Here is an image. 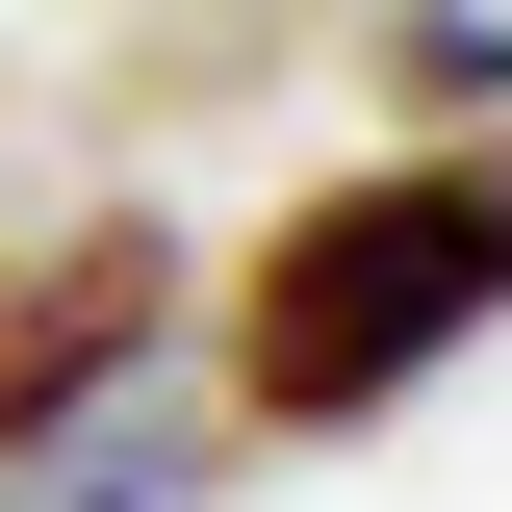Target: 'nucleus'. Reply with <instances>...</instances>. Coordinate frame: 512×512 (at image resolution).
<instances>
[{
    "label": "nucleus",
    "instance_id": "nucleus-4",
    "mask_svg": "<svg viewBox=\"0 0 512 512\" xmlns=\"http://www.w3.org/2000/svg\"><path fill=\"white\" fill-rule=\"evenodd\" d=\"M0 512H205L180 436H52V461H0Z\"/></svg>",
    "mask_w": 512,
    "mask_h": 512
},
{
    "label": "nucleus",
    "instance_id": "nucleus-2",
    "mask_svg": "<svg viewBox=\"0 0 512 512\" xmlns=\"http://www.w3.org/2000/svg\"><path fill=\"white\" fill-rule=\"evenodd\" d=\"M180 308H205V256L154 231V205H77V231H26V256H0V461L103 436L128 384L180 359Z\"/></svg>",
    "mask_w": 512,
    "mask_h": 512
},
{
    "label": "nucleus",
    "instance_id": "nucleus-1",
    "mask_svg": "<svg viewBox=\"0 0 512 512\" xmlns=\"http://www.w3.org/2000/svg\"><path fill=\"white\" fill-rule=\"evenodd\" d=\"M487 333H512V128H410V154L308 180L205 282L231 436H359V410H410L436 359H487Z\"/></svg>",
    "mask_w": 512,
    "mask_h": 512
},
{
    "label": "nucleus",
    "instance_id": "nucleus-3",
    "mask_svg": "<svg viewBox=\"0 0 512 512\" xmlns=\"http://www.w3.org/2000/svg\"><path fill=\"white\" fill-rule=\"evenodd\" d=\"M359 77H384L410 128H512V0H384Z\"/></svg>",
    "mask_w": 512,
    "mask_h": 512
}]
</instances>
